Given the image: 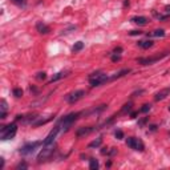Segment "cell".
Returning <instances> with one entry per match:
<instances>
[{"label": "cell", "instance_id": "6", "mask_svg": "<svg viewBox=\"0 0 170 170\" xmlns=\"http://www.w3.org/2000/svg\"><path fill=\"white\" fill-rule=\"evenodd\" d=\"M44 144V141H35V142H29V144H25L24 146L20 148V154L23 155H27V154H31L36 148H39L40 145Z\"/></svg>", "mask_w": 170, "mask_h": 170}, {"label": "cell", "instance_id": "23", "mask_svg": "<svg viewBox=\"0 0 170 170\" xmlns=\"http://www.w3.org/2000/svg\"><path fill=\"white\" fill-rule=\"evenodd\" d=\"M130 110H132V103H128V104L124 105L122 110H121V113H126V112H130Z\"/></svg>", "mask_w": 170, "mask_h": 170}, {"label": "cell", "instance_id": "11", "mask_svg": "<svg viewBox=\"0 0 170 170\" xmlns=\"http://www.w3.org/2000/svg\"><path fill=\"white\" fill-rule=\"evenodd\" d=\"M130 21L137 24V25H146L148 24V19H146L145 16H134V18L130 19Z\"/></svg>", "mask_w": 170, "mask_h": 170}, {"label": "cell", "instance_id": "33", "mask_svg": "<svg viewBox=\"0 0 170 170\" xmlns=\"http://www.w3.org/2000/svg\"><path fill=\"white\" fill-rule=\"evenodd\" d=\"M121 52H122V48H121V47H117V48L114 49V53H116V55H117V53H121Z\"/></svg>", "mask_w": 170, "mask_h": 170}, {"label": "cell", "instance_id": "39", "mask_svg": "<svg viewBox=\"0 0 170 170\" xmlns=\"http://www.w3.org/2000/svg\"><path fill=\"white\" fill-rule=\"evenodd\" d=\"M169 112H170V106H169Z\"/></svg>", "mask_w": 170, "mask_h": 170}, {"label": "cell", "instance_id": "30", "mask_svg": "<svg viewBox=\"0 0 170 170\" xmlns=\"http://www.w3.org/2000/svg\"><path fill=\"white\" fill-rule=\"evenodd\" d=\"M28 168V165H27V163H25V162H23V163H19V165L18 166H16V169H27Z\"/></svg>", "mask_w": 170, "mask_h": 170}, {"label": "cell", "instance_id": "5", "mask_svg": "<svg viewBox=\"0 0 170 170\" xmlns=\"http://www.w3.org/2000/svg\"><path fill=\"white\" fill-rule=\"evenodd\" d=\"M126 145L129 146L130 149L140 150V152H142V150L145 149V145H144V142L140 140V138H136V137H129V138H126Z\"/></svg>", "mask_w": 170, "mask_h": 170}, {"label": "cell", "instance_id": "35", "mask_svg": "<svg viewBox=\"0 0 170 170\" xmlns=\"http://www.w3.org/2000/svg\"><path fill=\"white\" fill-rule=\"evenodd\" d=\"M129 7V0H124V8Z\"/></svg>", "mask_w": 170, "mask_h": 170}, {"label": "cell", "instance_id": "21", "mask_svg": "<svg viewBox=\"0 0 170 170\" xmlns=\"http://www.w3.org/2000/svg\"><path fill=\"white\" fill-rule=\"evenodd\" d=\"M12 93H13V96H15V97H21L23 96V89L21 88H15V89L12 90Z\"/></svg>", "mask_w": 170, "mask_h": 170}, {"label": "cell", "instance_id": "13", "mask_svg": "<svg viewBox=\"0 0 170 170\" xmlns=\"http://www.w3.org/2000/svg\"><path fill=\"white\" fill-rule=\"evenodd\" d=\"M137 45L142 49H148V48H152L153 47V41L152 40H141L137 42Z\"/></svg>", "mask_w": 170, "mask_h": 170}, {"label": "cell", "instance_id": "28", "mask_svg": "<svg viewBox=\"0 0 170 170\" xmlns=\"http://www.w3.org/2000/svg\"><path fill=\"white\" fill-rule=\"evenodd\" d=\"M142 31H130L129 32V35L130 36H137V35H142Z\"/></svg>", "mask_w": 170, "mask_h": 170}, {"label": "cell", "instance_id": "29", "mask_svg": "<svg viewBox=\"0 0 170 170\" xmlns=\"http://www.w3.org/2000/svg\"><path fill=\"white\" fill-rule=\"evenodd\" d=\"M118 60H121V56L116 55V53H114V55L112 56V61H113V63H116V61H118Z\"/></svg>", "mask_w": 170, "mask_h": 170}, {"label": "cell", "instance_id": "10", "mask_svg": "<svg viewBox=\"0 0 170 170\" xmlns=\"http://www.w3.org/2000/svg\"><path fill=\"white\" fill-rule=\"evenodd\" d=\"M170 95V88H165V89L160 90L158 93H155L154 96V100L155 101H161V100H165L166 97Z\"/></svg>", "mask_w": 170, "mask_h": 170}, {"label": "cell", "instance_id": "9", "mask_svg": "<svg viewBox=\"0 0 170 170\" xmlns=\"http://www.w3.org/2000/svg\"><path fill=\"white\" fill-rule=\"evenodd\" d=\"M95 130V128L93 126H84V128H78L77 130H76V137L81 138V137H85V136L90 134V133Z\"/></svg>", "mask_w": 170, "mask_h": 170}, {"label": "cell", "instance_id": "37", "mask_svg": "<svg viewBox=\"0 0 170 170\" xmlns=\"http://www.w3.org/2000/svg\"><path fill=\"white\" fill-rule=\"evenodd\" d=\"M165 11H166L168 13H170V5H166V7H165Z\"/></svg>", "mask_w": 170, "mask_h": 170}, {"label": "cell", "instance_id": "1", "mask_svg": "<svg viewBox=\"0 0 170 170\" xmlns=\"http://www.w3.org/2000/svg\"><path fill=\"white\" fill-rule=\"evenodd\" d=\"M16 132H18V125L15 122L10 124L7 126H1V130H0V138L3 141H7V140H11V138L15 137Z\"/></svg>", "mask_w": 170, "mask_h": 170}, {"label": "cell", "instance_id": "27", "mask_svg": "<svg viewBox=\"0 0 170 170\" xmlns=\"http://www.w3.org/2000/svg\"><path fill=\"white\" fill-rule=\"evenodd\" d=\"M116 153H117V149H116V148H109V150H108V154H106V155H114Z\"/></svg>", "mask_w": 170, "mask_h": 170}, {"label": "cell", "instance_id": "14", "mask_svg": "<svg viewBox=\"0 0 170 170\" xmlns=\"http://www.w3.org/2000/svg\"><path fill=\"white\" fill-rule=\"evenodd\" d=\"M68 70H65V72H59V73H56L55 76H53L52 78H51V81L49 83H55V81H57V80H60V78H63V77H65V76L68 75Z\"/></svg>", "mask_w": 170, "mask_h": 170}, {"label": "cell", "instance_id": "16", "mask_svg": "<svg viewBox=\"0 0 170 170\" xmlns=\"http://www.w3.org/2000/svg\"><path fill=\"white\" fill-rule=\"evenodd\" d=\"M101 144H103V138L101 137H98L97 140H95V141H92V142L88 145V148L89 149H93V148H98V146H101Z\"/></svg>", "mask_w": 170, "mask_h": 170}, {"label": "cell", "instance_id": "12", "mask_svg": "<svg viewBox=\"0 0 170 170\" xmlns=\"http://www.w3.org/2000/svg\"><path fill=\"white\" fill-rule=\"evenodd\" d=\"M36 29H37V32L41 33V35H47V33H49V27L45 25L44 23H41V21H39L37 24H36Z\"/></svg>", "mask_w": 170, "mask_h": 170}, {"label": "cell", "instance_id": "20", "mask_svg": "<svg viewBox=\"0 0 170 170\" xmlns=\"http://www.w3.org/2000/svg\"><path fill=\"white\" fill-rule=\"evenodd\" d=\"M153 15H154V18H157L158 20H165V19L169 18V13L168 15H161V13H157L155 11H153Z\"/></svg>", "mask_w": 170, "mask_h": 170}, {"label": "cell", "instance_id": "34", "mask_svg": "<svg viewBox=\"0 0 170 170\" xmlns=\"http://www.w3.org/2000/svg\"><path fill=\"white\" fill-rule=\"evenodd\" d=\"M137 114H138V112H132V113H130V117L136 118V117H137Z\"/></svg>", "mask_w": 170, "mask_h": 170}, {"label": "cell", "instance_id": "8", "mask_svg": "<svg viewBox=\"0 0 170 170\" xmlns=\"http://www.w3.org/2000/svg\"><path fill=\"white\" fill-rule=\"evenodd\" d=\"M169 53L168 52H165V53H162V55H158V56H154V57H140V59H137V61H138V64H142V65H150V64H153V63H155V61H160L162 57H165V56H168Z\"/></svg>", "mask_w": 170, "mask_h": 170}, {"label": "cell", "instance_id": "31", "mask_svg": "<svg viewBox=\"0 0 170 170\" xmlns=\"http://www.w3.org/2000/svg\"><path fill=\"white\" fill-rule=\"evenodd\" d=\"M146 121H148V117H145V118H142V120H140L138 121V125L140 126H144L146 124Z\"/></svg>", "mask_w": 170, "mask_h": 170}, {"label": "cell", "instance_id": "17", "mask_svg": "<svg viewBox=\"0 0 170 170\" xmlns=\"http://www.w3.org/2000/svg\"><path fill=\"white\" fill-rule=\"evenodd\" d=\"M130 72V69L128 68V69H122V70H120L118 73H116L113 77H110V80H114V78H118V77H122V76H125V75H128V73Z\"/></svg>", "mask_w": 170, "mask_h": 170}, {"label": "cell", "instance_id": "18", "mask_svg": "<svg viewBox=\"0 0 170 170\" xmlns=\"http://www.w3.org/2000/svg\"><path fill=\"white\" fill-rule=\"evenodd\" d=\"M150 36H153V37H163V36H165V31L163 29H155V31H153V32L150 33Z\"/></svg>", "mask_w": 170, "mask_h": 170}, {"label": "cell", "instance_id": "25", "mask_svg": "<svg viewBox=\"0 0 170 170\" xmlns=\"http://www.w3.org/2000/svg\"><path fill=\"white\" fill-rule=\"evenodd\" d=\"M150 108H152V105H150V104H145V105H142V108H141L140 112H141V113H148L149 110H150Z\"/></svg>", "mask_w": 170, "mask_h": 170}, {"label": "cell", "instance_id": "3", "mask_svg": "<svg viewBox=\"0 0 170 170\" xmlns=\"http://www.w3.org/2000/svg\"><path fill=\"white\" fill-rule=\"evenodd\" d=\"M55 146H56L55 142H51V144H45V145H42V149H41L40 154L37 155V162H41V161H45L47 158H49L51 155L53 154V152H55Z\"/></svg>", "mask_w": 170, "mask_h": 170}, {"label": "cell", "instance_id": "24", "mask_svg": "<svg viewBox=\"0 0 170 170\" xmlns=\"http://www.w3.org/2000/svg\"><path fill=\"white\" fill-rule=\"evenodd\" d=\"M0 109H1V113H7V103H5V100H1V104H0Z\"/></svg>", "mask_w": 170, "mask_h": 170}, {"label": "cell", "instance_id": "22", "mask_svg": "<svg viewBox=\"0 0 170 170\" xmlns=\"http://www.w3.org/2000/svg\"><path fill=\"white\" fill-rule=\"evenodd\" d=\"M36 78H37L39 81L45 80V78H47V73H45V72H39L37 75H36Z\"/></svg>", "mask_w": 170, "mask_h": 170}, {"label": "cell", "instance_id": "32", "mask_svg": "<svg viewBox=\"0 0 170 170\" xmlns=\"http://www.w3.org/2000/svg\"><path fill=\"white\" fill-rule=\"evenodd\" d=\"M15 4H18V5H21V4H24L25 3V0H12Z\"/></svg>", "mask_w": 170, "mask_h": 170}, {"label": "cell", "instance_id": "19", "mask_svg": "<svg viewBox=\"0 0 170 170\" xmlns=\"http://www.w3.org/2000/svg\"><path fill=\"white\" fill-rule=\"evenodd\" d=\"M83 48H84V42H83V41H77V42H76L75 45H73L72 51H73V52L76 53V52H80V51L83 49Z\"/></svg>", "mask_w": 170, "mask_h": 170}, {"label": "cell", "instance_id": "15", "mask_svg": "<svg viewBox=\"0 0 170 170\" xmlns=\"http://www.w3.org/2000/svg\"><path fill=\"white\" fill-rule=\"evenodd\" d=\"M98 168H100L98 161L96 160V158H90V160H89V169L90 170H97Z\"/></svg>", "mask_w": 170, "mask_h": 170}, {"label": "cell", "instance_id": "7", "mask_svg": "<svg viewBox=\"0 0 170 170\" xmlns=\"http://www.w3.org/2000/svg\"><path fill=\"white\" fill-rule=\"evenodd\" d=\"M84 96H85V90L78 89V90H75V92L69 93V95L65 97V100H67L69 104H75V103H77L78 100H81Z\"/></svg>", "mask_w": 170, "mask_h": 170}, {"label": "cell", "instance_id": "2", "mask_svg": "<svg viewBox=\"0 0 170 170\" xmlns=\"http://www.w3.org/2000/svg\"><path fill=\"white\" fill-rule=\"evenodd\" d=\"M80 114H81V113H70V114L65 116L63 120L59 122V125H60V129L63 130V132H68V130H69V128L73 125V122L77 120Z\"/></svg>", "mask_w": 170, "mask_h": 170}, {"label": "cell", "instance_id": "26", "mask_svg": "<svg viewBox=\"0 0 170 170\" xmlns=\"http://www.w3.org/2000/svg\"><path fill=\"white\" fill-rule=\"evenodd\" d=\"M114 136H116V138H117V140H122V138H124V133L121 132V130H116Z\"/></svg>", "mask_w": 170, "mask_h": 170}, {"label": "cell", "instance_id": "4", "mask_svg": "<svg viewBox=\"0 0 170 170\" xmlns=\"http://www.w3.org/2000/svg\"><path fill=\"white\" fill-rule=\"evenodd\" d=\"M108 80H109V77L103 72H95L89 76V84L92 86H98V85L106 83Z\"/></svg>", "mask_w": 170, "mask_h": 170}, {"label": "cell", "instance_id": "36", "mask_svg": "<svg viewBox=\"0 0 170 170\" xmlns=\"http://www.w3.org/2000/svg\"><path fill=\"white\" fill-rule=\"evenodd\" d=\"M150 130H152V132H155V130H157V125H152L150 126Z\"/></svg>", "mask_w": 170, "mask_h": 170}, {"label": "cell", "instance_id": "38", "mask_svg": "<svg viewBox=\"0 0 170 170\" xmlns=\"http://www.w3.org/2000/svg\"><path fill=\"white\" fill-rule=\"evenodd\" d=\"M4 168V158H1V169Z\"/></svg>", "mask_w": 170, "mask_h": 170}]
</instances>
